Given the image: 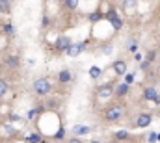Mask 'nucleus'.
<instances>
[{
	"mask_svg": "<svg viewBox=\"0 0 160 143\" xmlns=\"http://www.w3.org/2000/svg\"><path fill=\"white\" fill-rule=\"evenodd\" d=\"M0 13H9V0H0Z\"/></svg>",
	"mask_w": 160,
	"mask_h": 143,
	"instance_id": "nucleus-16",
	"label": "nucleus"
},
{
	"mask_svg": "<svg viewBox=\"0 0 160 143\" xmlns=\"http://www.w3.org/2000/svg\"><path fill=\"white\" fill-rule=\"evenodd\" d=\"M34 89H36L38 95H48L50 89H52V86H50L48 78H38V80L34 82Z\"/></svg>",
	"mask_w": 160,
	"mask_h": 143,
	"instance_id": "nucleus-2",
	"label": "nucleus"
},
{
	"mask_svg": "<svg viewBox=\"0 0 160 143\" xmlns=\"http://www.w3.org/2000/svg\"><path fill=\"white\" fill-rule=\"evenodd\" d=\"M26 141L41 143V141H45V138H43V136H38V134H28V136H26Z\"/></svg>",
	"mask_w": 160,
	"mask_h": 143,
	"instance_id": "nucleus-14",
	"label": "nucleus"
},
{
	"mask_svg": "<svg viewBox=\"0 0 160 143\" xmlns=\"http://www.w3.org/2000/svg\"><path fill=\"white\" fill-rule=\"evenodd\" d=\"M158 72H160V65H158Z\"/></svg>",
	"mask_w": 160,
	"mask_h": 143,
	"instance_id": "nucleus-30",
	"label": "nucleus"
},
{
	"mask_svg": "<svg viewBox=\"0 0 160 143\" xmlns=\"http://www.w3.org/2000/svg\"><path fill=\"white\" fill-rule=\"evenodd\" d=\"M73 134H77V136H84V134H89V126L75 125V126H73Z\"/></svg>",
	"mask_w": 160,
	"mask_h": 143,
	"instance_id": "nucleus-11",
	"label": "nucleus"
},
{
	"mask_svg": "<svg viewBox=\"0 0 160 143\" xmlns=\"http://www.w3.org/2000/svg\"><path fill=\"white\" fill-rule=\"evenodd\" d=\"M63 134H65V130L60 126V128L56 130V134H54V140H63Z\"/></svg>",
	"mask_w": 160,
	"mask_h": 143,
	"instance_id": "nucleus-23",
	"label": "nucleus"
},
{
	"mask_svg": "<svg viewBox=\"0 0 160 143\" xmlns=\"http://www.w3.org/2000/svg\"><path fill=\"white\" fill-rule=\"evenodd\" d=\"M112 69H114V72H116L118 76H123V74H127V63H125L123 60H116V62L112 63Z\"/></svg>",
	"mask_w": 160,
	"mask_h": 143,
	"instance_id": "nucleus-8",
	"label": "nucleus"
},
{
	"mask_svg": "<svg viewBox=\"0 0 160 143\" xmlns=\"http://www.w3.org/2000/svg\"><path fill=\"white\" fill-rule=\"evenodd\" d=\"M151 121H153V115L151 113H140L138 119H136V126L138 128H145V126L151 125Z\"/></svg>",
	"mask_w": 160,
	"mask_h": 143,
	"instance_id": "nucleus-5",
	"label": "nucleus"
},
{
	"mask_svg": "<svg viewBox=\"0 0 160 143\" xmlns=\"http://www.w3.org/2000/svg\"><path fill=\"white\" fill-rule=\"evenodd\" d=\"M71 43H73V41H71L67 36H60L58 39H56V43H54V48H56L58 52H65V50L69 48Z\"/></svg>",
	"mask_w": 160,
	"mask_h": 143,
	"instance_id": "nucleus-3",
	"label": "nucleus"
},
{
	"mask_svg": "<svg viewBox=\"0 0 160 143\" xmlns=\"http://www.w3.org/2000/svg\"><path fill=\"white\" fill-rule=\"evenodd\" d=\"M104 17H106V19H108L110 22H112V26H114V30H119V28H121V24H123V21H121V17L118 15V11H116V9H110V11H108V13H106Z\"/></svg>",
	"mask_w": 160,
	"mask_h": 143,
	"instance_id": "nucleus-4",
	"label": "nucleus"
},
{
	"mask_svg": "<svg viewBox=\"0 0 160 143\" xmlns=\"http://www.w3.org/2000/svg\"><path fill=\"white\" fill-rule=\"evenodd\" d=\"M155 102H157V104H160V97H157V99H155Z\"/></svg>",
	"mask_w": 160,
	"mask_h": 143,
	"instance_id": "nucleus-29",
	"label": "nucleus"
},
{
	"mask_svg": "<svg viewBox=\"0 0 160 143\" xmlns=\"http://www.w3.org/2000/svg\"><path fill=\"white\" fill-rule=\"evenodd\" d=\"M102 17H104V15H102L101 11H93V13L89 15V21H91V22H97V21H101Z\"/></svg>",
	"mask_w": 160,
	"mask_h": 143,
	"instance_id": "nucleus-17",
	"label": "nucleus"
},
{
	"mask_svg": "<svg viewBox=\"0 0 160 143\" xmlns=\"http://www.w3.org/2000/svg\"><path fill=\"white\" fill-rule=\"evenodd\" d=\"M134 4H136L134 0H125V2H123V7H125V9H130V7H134Z\"/></svg>",
	"mask_w": 160,
	"mask_h": 143,
	"instance_id": "nucleus-24",
	"label": "nucleus"
},
{
	"mask_svg": "<svg viewBox=\"0 0 160 143\" xmlns=\"http://www.w3.org/2000/svg\"><path fill=\"white\" fill-rule=\"evenodd\" d=\"M6 65L8 67H19V56H8L6 58Z\"/></svg>",
	"mask_w": 160,
	"mask_h": 143,
	"instance_id": "nucleus-12",
	"label": "nucleus"
},
{
	"mask_svg": "<svg viewBox=\"0 0 160 143\" xmlns=\"http://www.w3.org/2000/svg\"><path fill=\"white\" fill-rule=\"evenodd\" d=\"M114 138H116V140H128L130 136H128V132H127V130H118V132L114 134Z\"/></svg>",
	"mask_w": 160,
	"mask_h": 143,
	"instance_id": "nucleus-15",
	"label": "nucleus"
},
{
	"mask_svg": "<svg viewBox=\"0 0 160 143\" xmlns=\"http://www.w3.org/2000/svg\"><path fill=\"white\" fill-rule=\"evenodd\" d=\"M4 34H8V36H13V34H15V26H13L11 22L4 24Z\"/></svg>",
	"mask_w": 160,
	"mask_h": 143,
	"instance_id": "nucleus-18",
	"label": "nucleus"
},
{
	"mask_svg": "<svg viewBox=\"0 0 160 143\" xmlns=\"http://www.w3.org/2000/svg\"><path fill=\"white\" fill-rule=\"evenodd\" d=\"M63 2H65V6L69 9H77L78 7V0H63Z\"/></svg>",
	"mask_w": 160,
	"mask_h": 143,
	"instance_id": "nucleus-21",
	"label": "nucleus"
},
{
	"mask_svg": "<svg viewBox=\"0 0 160 143\" xmlns=\"http://www.w3.org/2000/svg\"><path fill=\"white\" fill-rule=\"evenodd\" d=\"M71 78H73V76H71V72H69V71H62L60 74H58V80H60L62 84H67Z\"/></svg>",
	"mask_w": 160,
	"mask_h": 143,
	"instance_id": "nucleus-13",
	"label": "nucleus"
},
{
	"mask_svg": "<svg viewBox=\"0 0 160 143\" xmlns=\"http://www.w3.org/2000/svg\"><path fill=\"white\" fill-rule=\"evenodd\" d=\"M97 95H99V97H102V99H106V97L114 95V86H112V84L99 86V87H97Z\"/></svg>",
	"mask_w": 160,
	"mask_h": 143,
	"instance_id": "nucleus-6",
	"label": "nucleus"
},
{
	"mask_svg": "<svg viewBox=\"0 0 160 143\" xmlns=\"http://www.w3.org/2000/svg\"><path fill=\"white\" fill-rule=\"evenodd\" d=\"M41 24H43V26H47V24H48V19H47V17H43V19H41Z\"/></svg>",
	"mask_w": 160,
	"mask_h": 143,
	"instance_id": "nucleus-27",
	"label": "nucleus"
},
{
	"mask_svg": "<svg viewBox=\"0 0 160 143\" xmlns=\"http://www.w3.org/2000/svg\"><path fill=\"white\" fill-rule=\"evenodd\" d=\"M157 97H158V91L155 87H145L143 89V99L145 101H155Z\"/></svg>",
	"mask_w": 160,
	"mask_h": 143,
	"instance_id": "nucleus-9",
	"label": "nucleus"
},
{
	"mask_svg": "<svg viewBox=\"0 0 160 143\" xmlns=\"http://www.w3.org/2000/svg\"><path fill=\"white\" fill-rule=\"evenodd\" d=\"M101 69H99V67H91V69H89V76H91V78H99V76H101Z\"/></svg>",
	"mask_w": 160,
	"mask_h": 143,
	"instance_id": "nucleus-22",
	"label": "nucleus"
},
{
	"mask_svg": "<svg viewBox=\"0 0 160 143\" xmlns=\"http://www.w3.org/2000/svg\"><path fill=\"white\" fill-rule=\"evenodd\" d=\"M132 80H134V74H127V82H128V84H130V82H132Z\"/></svg>",
	"mask_w": 160,
	"mask_h": 143,
	"instance_id": "nucleus-28",
	"label": "nucleus"
},
{
	"mask_svg": "<svg viewBox=\"0 0 160 143\" xmlns=\"http://www.w3.org/2000/svg\"><path fill=\"white\" fill-rule=\"evenodd\" d=\"M6 93H8V82L0 78V97H4Z\"/></svg>",
	"mask_w": 160,
	"mask_h": 143,
	"instance_id": "nucleus-19",
	"label": "nucleus"
},
{
	"mask_svg": "<svg viewBox=\"0 0 160 143\" xmlns=\"http://www.w3.org/2000/svg\"><path fill=\"white\" fill-rule=\"evenodd\" d=\"M104 119H106L108 123H118V121H121V119H123V106H121V104H114V106L106 108Z\"/></svg>",
	"mask_w": 160,
	"mask_h": 143,
	"instance_id": "nucleus-1",
	"label": "nucleus"
},
{
	"mask_svg": "<svg viewBox=\"0 0 160 143\" xmlns=\"http://www.w3.org/2000/svg\"><path fill=\"white\" fill-rule=\"evenodd\" d=\"M60 2H63V0H60Z\"/></svg>",
	"mask_w": 160,
	"mask_h": 143,
	"instance_id": "nucleus-31",
	"label": "nucleus"
},
{
	"mask_svg": "<svg viewBox=\"0 0 160 143\" xmlns=\"http://www.w3.org/2000/svg\"><path fill=\"white\" fill-rule=\"evenodd\" d=\"M155 58H157V52H155V50L147 52V62H155Z\"/></svg>",
	"mask_w": 160,
	"mask_h": 143,
	"instance_id": "nucleus-25",
	"label": "nucleus"
},
{
	"mask_svg": "<svg viewBox=\"0 0 160 143\" xmlns=\"http://www.w3.org/2000/svg\"><path fill=\"white\" fill-rule=\"evenodd\" d=\"M43 108H34V110H30L28 111V119H32V121H36V117H38V113H39Z\"/></svg>",
	"mask_w": 160,
	"mask_h": 143,
	"instance_id": "nucleus-20",
	"label": "nucleus"
},
{
	"mask_svg": "<svg viewBox=\"0 0 160 143\" xmlns=\"http://www.w3.org/2000/svg\"><path fill=\"white\" fill-rule=\"evenodd\" d=\"M84 48H86V45L84 43H71L69 45V48L65 50L69 56H78L80 52H84Z\"/></svg>",
	"mask_w": 160,
	"mask_h": 143,
	"instance_id": "nucleus-7",
	"label": "nucleus"
},
{
	"mask_svg": "<svg viewBox=\"0 0 160 143\" xmlns=\"http://www.w3.org/2000/svg\"><path fill=\"white\" fill-rule=\"evenodd\" d=\"M127 93H128V82L119 84L118 87H114V95H116V97H125Z\"/></svg>",
	"mask_w": 160,
	"mask_h": 143,
	"instance_id": "nucleus-10",
	"label": "nucleus"
},
{
	"mask_svg": "<svg viewBox=\"0 0 160 143\" xmlns=\"http://www.w3.org/2000/svg\"><path fill=\"white\" fill-rule=\"evenodd\" d=\"M155 140H158V136H157V132H151V136H149V141H155Z\"/></svg>",
	"mask_w": 160,
	"mask_h": 143,
	"instance_id": "nucleus-26",
	"label": "nucleus"
}]
</instances>
